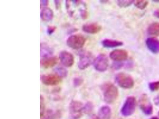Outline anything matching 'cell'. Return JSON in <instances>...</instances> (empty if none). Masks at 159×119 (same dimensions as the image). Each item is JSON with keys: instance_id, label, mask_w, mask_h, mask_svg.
Masks as SVG:
<instances>
[{"instance_id": "1", "label": "cell", "mask_w": 159, "mask_h": 119, "mask_svg": "<svg viewBox=\"0 0 159 119\" xmlns=\"http://www.w3.org/2000/svg\"><path fill=\"white\" fill-rule=\"evenodd\" d=\"M103 90L105 102L108 104L114 103L118 96L117 88L114 84L108 83L103 86Z\"/></svg>"}, {"instance_id": "2", "label": "cell", "mask_w": 159, "mask_h": 119, "mask_svg": "<svg viewBox=\"0 0 159 119\" xmlns=\"http://www.w3.org/2000/svg\"><path fill=\"white\" fill-rule=\"evenodd\" d=\"M116 82L120 87L124 89H130L134 86V81L131 76L123 73H119L116 77Z\"/></svg>"}, {"instance_id": "3", "label": "cell", "mask_w": 159, "mask_h": 119, "mask_svg": "<svg viewBox=\"0 0 159 119\" xmlns=\"http://www.w3.org/2000/svg\"><path fill=\"white\" fill-rule=\"evenodd\" d=\"M86 39L83 35L75 34L71 35L68 38L66 44L69 47L74 49H79L83 47Z\"/></svg>"}, {"instance_id": "4", "label": "cell", "mask_w": 159, "mask_h": 119, "mask_svg": "<svg viewBox=\"0 0 159 119\" xmlns=\"http://www.w3.org/2000/svg\"><path fill=\"white\" fill-rule=\"evenodd\" d=\"M137 106V100L134 97H129L125 102L121 110V114L125 117L131 116L134 112Z\"/></svg>"}, {"instance_id": "5", "label": "cell", "mask_w": 159, "mask_h": 119, "mask_svg": "<svg viewBox=\"0 0 159 119\" xmlns=\"http://www.w3.org/2000/svg\"><path fill=\"white\" fill-rule=\"evenodd\" d=\"M83 104L80 102L73 100L70 104L69 112L70 117L74 119L80 118L83 112Z\"/></svg>"}, {"instance_id": "6", "label": "cell", "mask_w": 159, "mask_h": 119, "mask_svg": "<svg viewBox=\"0 0 159 119\" xmlns=\"http://www.w3.org/2000/svg\"><path fill=\"white\" fill-rule=\"evenodd\" d=\"M95 69L98 71H106L108 67L109 61L107 56L104 54H100L97 56L93 61Z\"/></svg>"}, {"instance_id": "7", "label": "cell", "mask_w": 159, "mask_h": 119, "mask_svg": "<svg viewBox=\"0 0 159 119\" xmlns=\"http://www.w3.org/2000/svg\"><path fill=\"white\" fill-rule=\"evenodd\" d=\"M93 59V56L90 52H82L80 55V59L78 63L79 68L82 70L87 68L91 64Z\"/></svg>"}, {"instance_id": "8", "label": "cell", "mask_w": 159, "mask_h": 119, "mask_svg": "<svg viewBox=\"0 0 159 119\" xmlns=\"http://www.w3.org/2000/svg\"><path fill=\"white\" fill-rule=\"evenodd\" d=\"M139 106L143 112L147 115L152 114L153 108L146 95H143L139 100Z\"/></svg>"}, {"instance_id": "9", "label": "cell", "mask_w": 159, "mask_h": 119, "mask_svg": "<svg viewBox=\"0 0 159 119\" xmlns=\"http://www.w3.org/2000/svg\"><path fill=\"white\" fill-rule=\"evenodd\" d=\"M62 78L57 74L43 75L41 77L43 83L49 86H54L58 85L61 81Z\"/></svg>"}, {"instance_id": "10", "label": "cell", "mask_w": 159, "mask_h": 119, "mask_svg": "<svg viewBox=\"0 0 159 119\" xmlns=\"http://www.w3.org/2000/svg\"><path fill=\"white\" fill-rule=\"evenodd\" d=\"M59 58L62 64L66 67H70L74 64L75 59L73 55L69 52L62 51L60 53Z\"/></svg>"}, {"instance_id": "11", "label": "cell", "mask_w": 159, "mask_h": 119, "mask_svg": "<svg viewBox=\"0 0 159 119\" xmlns=\"http://www.w3.org/2000/svg\"><path fill=\"white\" fill-rule=\"evenodd\" d=\"M128 52L123 49H116L111 52L109 56L113 60L116 62L123 61L127 60L128 58Z\"/></svg>"}, {"instance_id": "12", "label": "cell", "mask_w": 159, "mask_h": 119, "mask_svg": "<svg viewBox=\"0 0 159 119\" xmlns=\"http://www.w3.org/2000/svg\"><path fill=\"white\" fill-rule=\"evenodd\" d=\"M146 44L149 50L152 53H159V39L155 37L148 38L146 40Z\"/></svg>"}, {"instance_id": "13", "label": "cell", "mask_w": 159, "mask_h": 119, "mask_svg": "<svg viewBox=\"0 0 159 119\" xmlns=\"http://www.w3.org/2000/svg\"><path fill=\"white\" fill-rule=\"evenodd\" d=\"M102 29V26L96 23L86 24L82 27V30L86 33L96 34L100 32Z\"/></svg>"}, {"instance_id": "14", "label": "cell", "mask_w": 159, "mask_h": 119, "mask_svg": "<svg viewBox=\"0 0 159 119\" xmlns=\"http://www.w3.org/2000/svg\"><path fill=\"white\" fill-rule=\"evenodd\" d=\"M58 61V58L56 56L43 58L41 60L40 64L45 68H49L57 64Z\"/></svg>"}, {"instance_id": "15", "label": "cell", "mask_w": 159, "mask_h": 119, "mask_svg": "<svg viewBox=\"0 0 159 119\" xmlns=\"http://www.w3.org/2000/svg\"><path fill=\"white\" fill-rule=\"evenodd\" d=\"M112 115L111 109L108 106L101 108L98 112V117L101 119H110Z\"/></svg>"}, {"instance_id": "16", "label": "cell", "mask_w": 159, "mask_h": 119, "mask_svg": "<svg viewBox=\"0 0 159 119\" xmlns=\"http://www.w3.org/2000/svg\"><path fill=\"white\" fill-rule=\"evenodd\" d=\"M103 47L107 48H112L121 46L123 44V42L120 41L109 39L103 40L102 42Z\"/></svg>"}, {"instance_id": "17", "label": "cell", "mask_w": 159, "mask_h": 119, "mask_svg": "<svg viewBox=\"0 0 159 119\" xmlns=\"http://www.w3.org/2000/svg\"><path fill=\"white\" fill-rule=\"evenodd\" d=\"M40 17L43 21L48 22L52 20L53 17V11L49 8H43L40 13Z\"/></svg>"}, {"instance_id": "18", "label": "cell", "mask_w": 159, "mask_h": 119, "mask_svg": "<svg viewBox=\"0 0 159 119\" xmlns=\"http://www.w3.org/2000/svg\"><path fill=\"white\" fill-rule=\"evenodd\" d=\"M52 53V51L46 44L41 43L40 45V56L43 58L50 57Z\"/></svg>"}, {"instance_id": "19", "label": "cell", "mask_w": 159, "mask_h": 119, "mask_svg": "<svg viewBox=\"0 0 159 119\" xmlns=\"http://www.w3.org/2000/svg\"><path fill=\"white\" fill-rule=\"evenodd\" d=\"M149 34L154 36H159V22H154L149 25L148 28Z\"/></svg>"}, {"instance_id": "20", "label": "cell", "mask_w": 159, "mask_h": 119, "mask_svg": "<svg viewBox=\"0 0 159 119\" xmlns=\"http://www.w3.org/2000/svg\"><path fill=\"white\" fill-rule=\"evenodd\" d=\"M55 72L56 74L61 77H65L67 76L68 72L67 69L62 67H58L55 68Z\"/></svg>"}, {"instance_id": "21", "label": "cell", "mask_w": 159, "mask_h": 119, "mask_svg": "<svg viewBox=\"0 0 159 119\" xmlns=\"http://www.w3.org/2000/svg\"><path fill=\"white\" fill-rule=\"evenodd\" d=\"M148 4V1L146 0H138L134 2V5L136 7L140 10L144 9L147 7Z\"/></svg>"}, {"instance_id": "22", "label": "cell", "mask_w": 159, "mask_h": 119, "mask_svg": "<svg viewBox=\"0 0 159 119\" xmlns=\"http://www.w3.org/2000/svg\"><path fill=\"white\" fill-rule=\"evenodd\" d=\"M134 1H117V3L118 6L120 8H126L127 7L130 5H131L133 2H134Z\"/></svg>"}, {"instance_id": "23", "label": "cell", "mask_w": 159, "mask_h": 119, "mask_svg": "<svg viewBox=\"0 0 159 119\" xmlns=\"http://www.w3.org/2000/svg\"><path fill=\"white\" fill-rule=\"evenodd\" d=\"M58 114L52 110H49L44 116L42 119H56L58 117Z\"/></svg>"}, {"instance_id": "24", "label": "cell", "mask_w": 159, "mask_h": 119, "mask_svg": "<svg viewBox=\"0 0 159 119\" xmlns=\"http://www.w3.org/2000/svg\"><path fill=\"white\" fill-rule=\"evenodd\" d=\"M93 109V105L92 103L89 102L86 103L83 107V112L86 114H89L91 112Z\"/></svg>"}, {"instance_id": "25", "label": "cell", "mask_w": 159, "mask_h": 119, "mask_svg": "<svg viewBox=\"0 0 159 119\" xmlns=\"http://www.w3.org/2000/svg\"><path fill=\"white\" fill-rule=\"evenodd\" d=\"M149 87L152 91L159 90V81L149 83Z\"/></svg>"}, {"instance_id": "26", "label": "cell", "mask_w": 159, "mask_h": 119, "mask_svg": "<svg viewBox=\"0 0 159 119\" xmlns=\"http://www.w3.org/2000/svg\"><path fill=\"white\" fill-rule=\"evenodd\" d=\"M40 117H42L44 114L45 113V104L43 98L42 96H40Z\"/></svg>"}, {"instance_id": "27", "label": "cell", "mask_w": 159, "mask_h": 119, "mask_svg": "<svg viewBox=\"0 0 159 119\" xmlns=\"http://www.w3.org/2000/svg\"><path fill=\"white\" fill-rule=\"evenodd\" d=\"M82 82H83V80L80 78H75L74 80V85L75 87H78L82 84Z\"/></svg>"}, {"instance_id": "28", "label": "cell", "mask_w": 159, "mask_h": 119, "mask_svg": "<svg viewBox=\"0 0 159 119\" xmlns=\"http://www.w3.org/2000/svg\"><path fill=\"white\" fill-rule=\"evenodd\" d=\"M56 29V27L54 26H49L48 27L47 29V33L48 34L52 35L55 32Z\"/></svg>"}, {"instance_id": "29", "label": "cell", "mask_w": 159, "mask_h": 119, "mask_svg": "<svg viewBox=\"0 0 159 119\" xmlns=\"http://www.w3.org/2000/svg\"><path fill=\"white\" fill-rule=\"evenodd\" d=\"M48 4V1L46 0H42L40 1L41 7H45L47 6Z\"/></svg>"}, {"instance_id": "30", "label": "cell", "mask_w": 159, "mask_h": 119, "mask_svg": "<svg viewBox=\"0 0 159 119\" xmlns=\"http://www.w3.org/2000/svg\"><path fill=\"white\" fill-rule=\"evenodd\" d=\"M154 102L155 104L157 105H159V95L157 96L154 99Z\"/></svg>"}, {"instance_id": "31", "label": "cell", "mask_w": 159, "mask_h": 119, "mask_svg": "<svg viewBox=\"0 0 159 119\" xmlns=\"http://www.w3.org/2000/svg\"><path fill=\"white\" fill-rule=\"evenodd\" d=\"M55 4V7H56V8L57 9H58V8H59L60 6V1H54Z\"/></svg>"}, {"instance_id": "32", "label": "cell", "mask_w": 159, "mask_h": 119, "mask_svg": "<svg viewBox=\"0 0 159 119\" xmlns=\"http://www.w3.org/2000/svg\"><path fill=\"white\" fill-rule=\"evenodd\" d=\"M154 15L156 17L159 19V9L156 10V11H154Z\"/></svg>"}, {"instance_id": "33", "label": "cell", "mask_w": 159, "mask_h": 119, "mask_svg": "<svg viewBox=\"0 0 159 119\" xmlns=\"http://www.w3.org/2000/svg\"><path fill=\"white\" fill-rule=\"evenodd\" d=\"M90 119H101L98 116L96 115H92L90 117Z\"/></svg>"}, {"instance_id": "34", "label": "cell", "mask_w": 159, "mask_h": 119, "mask_svg": "<svg viewBox=\"0 0 159 119\" xmlns=\"http://www.w3.org/2000/svg\"><path fill=\"white\" fill-rule=\"evenodd\" d=\"M150 119H159V118L157 117H153Z\"/></svg>"}, {"instance_id": "35", "label": "cell", "mask_w": 159, "mask_h": 119, "mask_svg": "<svg viewBox=\"0 0 159 119\" xmlns=\"http://www.w3.org/2000/svg\"><path fill=\"white\" fill-rule=\"evenodd\" d=\"M154 1V2H159V1Z\"/></svg>"}, {"instance_id": "36", "label": "cell", "mask_w": 159, "mask_h": 119, "mask_svg": "<svg viewBox=\"0 0 159 119\" xmlns=\"http://www.w3.org/2000/svg\"></svg>"}]
</instances>
